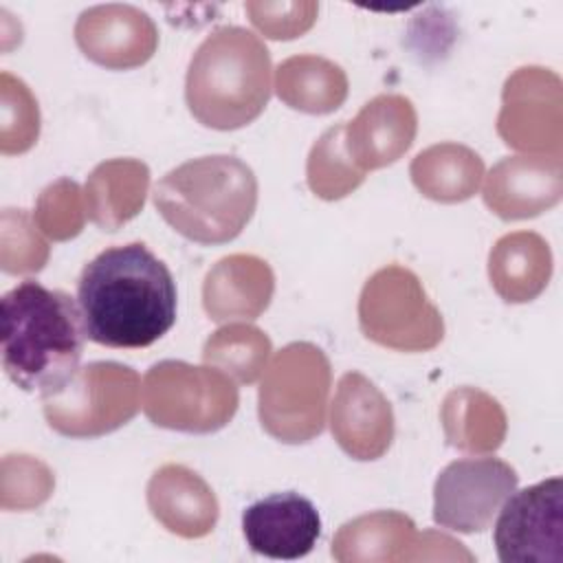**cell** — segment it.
Wrapping results in <instances>:
<instances>
[{
    "instance_id": "7402d4cb",
    "label": "cell",
    "mask_w": 563,
    "mask_h": 563,
    "mask_svg": "<svg viewBox=\"0 0 563 563\" xmlns=\"http://www.w3.org/2000/svg\"><path fill=\"white\" fill-rule=\"evenodd\" d=\"M277 97L292 110L325 114L336 110L347 97L343 68L317 55H295L275 70Z\"/></svg>"
},
{
    "instance_id": "6da1fadb",
    "label": "cell",
    "mask_w": 563,
    "mask_h": 563,
    "mask_svg": "<svg viewBox=\"0 0 563 563\" xmlns=\"http://www.w3.org/2000/svg\"><path fill=\"white\" fill-rule=\"evenodd\" d=\"M86 336L106 347H147L176 323V282L143 242L110 246L77 282Z\"/></svg>"
},
{
    "instance_id": "f1b7e54d",
    "label": "cell",
    "mask_w": 563,
    "mask_h": 563,
    "mask_svg": "<svg viewBox=\"0 0 563 563\" xmlns=\"http://www.w3.org/2000/svg\"><path fill=\"white\" fill-rule=\"evenodd\" d=\"M55 479L46 464L31 455H7L2 460V508L29 510L48 499Z\"/></svg>"
},
{
    "instance_id": "277c9868",
    "label": "cell",
    "mask_w": 563,
    "mask_h": 563,
    "mask_svg": "<svg viewBox=\"0 0 563 563\" xmlns=\"http://www.w3.org/2000/svg\"><path fill=\"white\" fill-rule=\"evenodd\" d=\"M271 97V55L264 42L242 29H216L196 48L185 101L198 123L213 130H238L255 121Z\"/></svg>"
},
{
    "instance_id": "e0dca14e",
    "label": "cell",
    "mask_w": 563,
    "mask_h": 563,
    "mask_svg": "<svg viewBox=\"0 0 563 563\" xmlns=\"http://www.w3.org/2000/svg\"><path fill=\"white\" fill-rule=\"evenodd\" d=\"M273 290L271 266L255 255L235 253L222 257L207 273L202 306L213 321L257 319L268 308Z\"/></svg>"
},
{
    "instance_id": "9c48e42d",
    "label": "cell",
    "mask_w": 563,
    "mask_h": 563,
    "mask_svg": "<svg viewBox=\"0 0 563 563\" xmlns=\"http://www.w3.org/2000/svg\"><path fill=\"white\" fill-rule=\"evenodd\" d=\"M517 482V471L499 457L455 460L435 479L433 521L453 532H484Z\"/></svg>"
},
{
    "instance_id": "8992f818",
    "label": "cell",
    "mask_w": 563,
    "mask_h": 563,
    "mask_svg": "<svg viewBox=\"0 0 563 563\" xmlns=\"http://www.w3.org/2000/svg\"><path fill=\"white\" fill-rule=\"evenodd\" d=\"M141 407L156 427L211 433L238 411V387L224 372L185 361H161L143 378Z\"/></svg>"
},
{
    "instance_id": "44dd1931",
    "label": "cell",
    "mask_w": 563,
    "mask_h": 563,
    "mask_svg": "<svg viewBox=\"0 0 563 563\" xmlns=\"http://www.w3.org/2000/svg\"><path fill=\"white\" fill-rule=\"evenodd\" d=\"M416 541L413 521L396 510L361 515L339 528L332 556L347 561H407Z\"/></svg>"
},
{
    "instance_id": "3957f363",
    "label": "cell",
    "mask_w": 563,
    "mask_h": 563,
    "mask_svg": "<svg viewBox=\"0 0 563 563\" xmlns=\"http://www.w3.org/2000/svg\"><path fill=\"white\" fill-rule=\"evenodd\" d=\"M154 207L183 238L224 244L253 218L257 178L244 161L229 154L191 158L156 183Z\"/></svg>"
},
{
    "instance_id": "5bb4252c",
    "label": "cell",
    "mask_w": 563,
    "mask_h": 563,
    "mask_svg": "<svg viewBox=\"0 0 563 563\" xmlns=\"http://www.w3.org/2000/svg\"><path fill=\"white\" fill-rule=\"evenodd\" d=\"M561 191V156H508L488 172L484 202L504 220H521L556 205Z\"/></svg>"
},
{
    "instance_id": "ac0fdd59",
    "label": "cell",
    "mask_w": 563,
    "mask_h": 563,
    "mask_svg": "<svg viewBox=\"0 0 563 563\" xmlns=\"http://www.w3.org/2000/svg\"><path fill=\"white\" fill-rule=\"evenodd\" d=\"M543 68H519L504 86V106L497 132L508 147L530 152H552L561 156V132L545 123V79Z\"/></svg>"
},
{
    "instance_id": "d6986e66",
    "label": "cell",
    "mask_w": 563,
    "mask_h": 563,
    "mask_svg": "<svg viewBox=\"0 0 563 563\" xmlns=\"http://www.w3.org/2000/svg\"><path fill=\"white\" fill-rule=\"evenodd\" d=\"M552 255L548 242L532 231H515L497 240L488 255V277L508 303L534 299L550 279Z\"/></svg>"
},
{
    "instance_id": "83f0119b",
    "label": "cell",
    "mask_w": 563,
    "mask_h": 563,
    "mask_svg": "<svg viewBox=\"0 0 563 563\" xmlns=\"http://www.w3.org/2000/svg\"><path fill=\"white\" fill-rule=\"evenodd\" d=\"M84 213L86 207L79 185L75 180L59 178L40 194L33 220L51 240L64 242L81 231Z\"/></svg>"
},
{
    "instance_id": "cb8c5ba5",
    "label": "cell",
    "mask_w": 563,
    "mask_h": 563,
    "mask_svg": "<svg viewBox=\"0 0 563 563\" xmlns=\"http://www.w3.org/2000/svg\"><path fill=\"white\" fill-rule=\"evenodd\" d=\"M442 424L451 446L466 453L497 451L506 435V413L488 394L460 387L442 405Z\"/></svg>"
},
{
    "instance_id": "484cf974",
    "label": "cell",
    "mask_w": 563,
    "mask_h": 563,
    "mask_svg": "<svg viewBox=\"0 0 563 563\" xmlns=\"http://www.w3.org/2000/svg\"><path fill=\"white\" fill-rule=\"evenodd\" d=\"M365 174L347 152L345 123L325 130L310 150L306 165L308 187L323 200H339L352 194L365 180Z\"/></svg>"
},
{
    "instance_id": "4316f807",
    "label": "cell",
    "mask_w": 563,
    "mask_h": 563,
    "mask_svg": "<svg viewBox=\"0 0 563 563\" xmlns=\"http://www.w3.org/2000/svg\"><path fill=\"white\" fill-rule=\"evenodd\" d=\"M40 134L37 101L22 79L2 73V154L26 152Z\"/></svg>"
},
{
    "instance_id": "4fadbf2b",
    "label": "cell",
    "mask_w": 563,
    "mask_h": 563,
    "mask_svg": "<svg viewBox=\"0 0 563 563\" xmlns=\"http://www.w3.org/2000/svg\"><path fill=\"white\" fill-rule=\"evenodd\" d=\"M242 532L253 552L292 561L314 548L321 534V517L308 497L284 490L246 506Z\"/></svg>"
},
{
    "instance_id": "f546056e",
    "label": "cell",
    "mask_w": 563,
    "mask_h": 563,
    "mask_svg": "<svg viewBox=\"0 0 563 563\" xmlns=\"http://www.w3.org/2000/svg\"><path fill=\"white\" fill-rule=\"evenodd\" d=\"M35 220L24 209L2 211V271L37 273L48 260V244L37 235Z\"/></svg>"
},
{
    "instance_id": "52a82bcc",
    "label": "cell",
    "mask_w": 563,
    "mask_h": 563,
    "mask_svg": "<svg viewBox=\"0 0 563 563\" xmlns=\"http://www.w3.org/2000/svg\"><path fill=\"white\" fill-rule=\"evenodd\" d=\"M141 407L139 374L114 361H95L55 394L42 396L48 427L66 438H99L130 422Z\"/></svg>"
},
{
    "instance_id": "9a60e30c",
    "label": "cell",
    "mask_w": 563,
    "mask_h": 563,
    "mask_svg": "<svg viewBox=\"0 0 563 563\" xmlns=\"http://www.w3.org/2000/svg\"><path fill=\"white\" fill-rule=\"evenodd\" d=\"M418 114L402 95H378L345 123V145L361 169H380L398 161L413 143Z\"/></svg>"
},
{
    "instance_id": "d4e9b609",
    "label": "cell",
    "mask_w": 563,
    "mask_h": 563,
    "mask_svg": "<svg viewBox=\"0 0 563 563\" xmlns=\"http://www.w3.org/2000/svg\"><path fill=\"white\" fill-rule=\"evenodd\" d=\"M271 356V339L255 325L229 323L213 332L205 347L202 361L238 383H255Z\"/></svg>"
},
{
    "instance_id": "ba28073f",
    "label": "cell",
    "mask_w": 563,
    "mask_h": 563,
    "mask_svg": "<svg viewBox=\"0 0 563 563\" xmlns=\"http://www.w3.org/2000/svg\"><path fill=\"white\" fill-rule=\"evenodd\" d=\"M363 334L391 350L424 352L444 336L440 310L427 297L422 282L405 266L389 264L376 271L358 297Z\"/></svg>"
},
{
    "instance_id": "2e32d148",
    "label": "cell",
    "mask_w": 563,
    "mask_h": 563,
    "mask_svg": "<svg viewBox=\"0 0 563 563\" xmlns=\"http://www.w3.org/2000/svg\"><path fill=\"white\" fill-rule=\"evenodd\" d=\"M147 506L169 532L198 539L213 530L218 501L209 484L183 464L161 466L147 484Z\"/></svg>"
},
{
    "instance_id": "8fae6325",
    "label": "cell",
    "mask_w": 563,
    "mask_h": 563,
    "mask_svg": "<svg viewBox=\"0 0 563 563\" xmlns=\"http://www.w3.org/2000/svg\"><path fill=\"white\" fill-rule=\"evenodd\" d=\"M75 42L81 53L112 70L145 64L158 44L152 18L130 4H99L86 9L75 24Z\"/></svg>"
},
{
    "instance_id": "7a4b0ae2",
    "label": "cell",
    "mask_w": 563,
    "mask_h": 563,
    "mask_svg": "<svg viewBox=\"0 0 563 563\" xmlns=\"http://www.w3.org/2000/svg\"><path fill=\"white\" fill-rule=\"evenodd\" d=\"M0 328L2 367L24 391L55 394L77 374L86 330L79 303L64 290L24 279L4 292Z\"/></svg>"
},
{
    "instance_id": "30bf717a",
    "label": "cell",
    "mask_w": 563,
    "mask_h": 563,
    "mask_svg": "<svg viewBox=\"0 0 563 563\" xmlns=\"http://www.w3.org/2000/svg\"><path fill=\"white\" fill-rule=\"evenodd\" d=\"M499 510L495 550L501 563H563L561 477L512 493Z\"/></svg>"
},
{
    "instance_id": "603a6c76",
    "label": "cell",
    "mask_w": 563,
    "mask_h": 563,
    "mask_svg": "<svg viewBox=\"0 0 563 563\" xmlns=\"http://www.w3.org/2000/svg\"><path fill=\"white\" fill-rule=\"evenodd\" d=\"M409 174L422 196L438 202H462L477 191L484 163L466 145L438 143L413 158Z\"/></svg>"
},
{
    "instance_id": "4dcf8cb0",
    "label": "cell",
    "mask_w": 563,
    "mask_h": 563,
    "mask_svg": "<svg viewBox=\"0 0 563 563\" xmlns=\"http://www.w3.org/2000/svg\"><path fill=\"white\" fill-rule=\"evenodd\" d=\"M251 22L273 40H292L306 33L317 20L314 2H246Z\"/></svg>"
},
{
    "instance_id": "7c38bea8",
    "label": "cell",
    "mask_w": 563,
    "mask_h": 563,
    "mask_svg": "<svg viewBox=\"0 0 563 563\" xmlns=\"http://www.w3.org/2000/svg\"><path fill=\"white\" fill-rule=\"evenodd\" d=\"M336 444L354 460H378L394 440V411L383 391L361 372L339 378L330 409Z\"/></svg>"
},
{
    "instance_id": "ffe728a7",
    "label": "cell",
    "mask_w": 563,
    "mask_h": 563,
    "mask_svg": "<svg viewBox=\"0 0 563 563\" xmlns=\"http://www.w3.org/2000/svg\"><path fill=\"white\" fill-rule=\"evenodd\" d=\"M150 169L136 158L99 163L86 180V216L103 231H117L132 220L147 194Z\"/></svg>"
},
{
    "instance_id": "5b68a950",
    "label": "cell",
    "mask_w": 563,
    "mask_h": 563,
    "mask_svg": "<svg viewBox=\"0 0 563 563\" xmlns=\"http://www.w3.org/2000/svg\"><path fill=\"white\" fill-rule=\"evenodd\" d=\"M330 361L321 347L297 341L282 347L260 383L257 413L264 431L279 442L301 444L325 424Z\"/></svg>"
}]
</instances>
